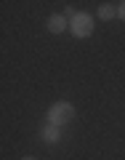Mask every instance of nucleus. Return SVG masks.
Returning <instances> with one entry per match:
<instances>
[{
	"label": "nucleus",
	"instance_id": "obj_5",
	"mask_svg": "<svg viewBox=\"0 0 125 160\" xmlns=\"http://www.w3.org/2000/svg\"><path fill=\"white\" fill-rule=\"evenodd\" d=\"M117 16V8L109 6V3H104V6H99V19H104V22H109V19Z\"/></svg>",
	"mask_w": 125,
	"mask_h": 160
},
{
	"label": "nucleus",
	"instance_id": "obj_7",
	"mask_svg": "<svg viewBox=\"0 0 125 160\" xmlns=\"http://www.w3.org/2000/svg\"><path fill=\"white\" fill-rule=\"evenodd\" d=\"M22 160H37V158H22Z\"/></svg>",
	"mask_w": 125,
	"mask_h": 160
},
{
	"label": "nucleus",
	"instance_id": "obj_2",
	"mask_svg": "<svg viewBox=\"0 0 125 160\" xmlns=\"http://www.w3.org/2000/svg\"><path fill=\"white\" fill-rule=\"evenodd\" d=\"M72 118H75V107L69 102H56V104L48 107V123H51V126L61 128L64 123H69Z\"/></svg>",
	"mask_w": 125,
	"mask_h": 160
},
{
	"label": "nucleus",
	"instance_id": "obj_4",
	"mask_svg": "<svg viewBox=\"0 0 125 160\" xmlns=\"http://www.w3.org/2000/svg\"><path fill=\"white\" fill-rule=\"evenodd\" d=\"M40 139H43L46 144H56L59 139H61V128H59V126H51V123H48V126L40 131Z\"/></svg>",
	"mask_w": 125,
	"mask_h": 160
},
{
	"label": "nucleus",
	"instance_id": "obj_3",
	"mask_svg": "<svg viewBox=\"0 0 125 160\" xmlns=\"http://www.w3.org/2000/svg\"><path fill=\"white\" fill-rule=\"evenodd\" d=\"M64 29H69V19L64 16V13H53V16L48 19V32H53V35H61Z\"/></svg>",
	"mask_w": 125,
	"mask_h": 160
},
{
	"label": "nucleus",
	"instance_id": "obj_1",
	"mask_svg": "<svg viewBox=\"0 0 125 160\" xmlns=\"http://www.w3.org/2000/svg\"><path fill=\"white\" fill-rule=\"evenodd\" d=\"M69 32L75 35V38H88V35L93 32V16L85 11H75L72 16H69Z\"/></svg>",
	"mask_w": 125,
	"mask_h": 160
},
{
	"label": "nucleus",
	"instance_id": "obj_6",
	"mask_svg": "<svg viewBox=\"0 0 125 160\" xmlns=\"http://www.w3.org/2000/svg\"><path fill=\"white\" fill-rule=\"evenodd\" d=\"M117 16H120V19H125V0L120 3V8H117Z\"/></svg>",
	"mask_w": 125,
	"mask_h": 160
}]
</instances>
